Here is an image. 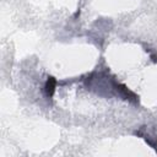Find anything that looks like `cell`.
<instances>
[{
    "label": "cell",
    "instance_id": "6da1fadb",
    "mask_svg": "<svg viewBox=\"0 0 157 157\" xmlns=\"http://www.w3.org/2000/svg\"><path fill=\"white\" fill-rule=\"evenodd\" d=\"M55 86H56V80L53 76H49L47 82H45V86H44V92H45L47 97H52L54 94Z\"/></svg>",
    "mask_w": 157,
    "mask_h": 157
}]
</instances>
